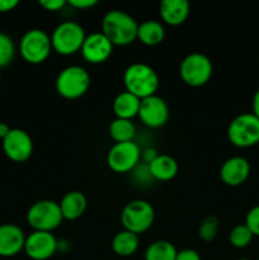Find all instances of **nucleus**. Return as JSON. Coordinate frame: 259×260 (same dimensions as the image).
Returning a JSON list of instances; mask_svg holds the SVG:
<instances>
[{
	"label": "nucleus",
	"mask_w": 259,
	"mask_h": 260,
	"mask_svg": "<svg viewBox=\"0 0 259 260\" xmlns=\"http://www.w3.org/2000/svg\"><path fill=\"white\" fill-rule=\"evenodd\" d=\"M139 23L123 10L113 9L106 13L102 19V33L113 46L124 47L137 40Z\"/></svg>",
	"instance_id": "f257e3e1"
},
{
	"label": "nucleus",
	"mask_w": 259,
	"mask_h": 260,
	"mask_svg": "<svg viewBox=\"0 0 259 260\" xmlns=\"http://www.w3.org/2000/svg\"><path fill=\"white\" fill-rule=\"evenodd\" d=\"M123 84L126 91L134 94L137 98L145 99L156 94L160 79L151 66L142 62H135L127 66L124 70Z\"/></svg>",
	"instance_id": "f03ea898"
},
{
	"label": "nucleus",
	"mask_w": 259,
	"mask_h": 260,
	"mask_svg": "<svg viewBox=\"0 0 259 260\" xmlns=\"http://www.w3.org/2000/svg\"><path fill=\"white\" fill-rule=\"evenodd\" d=\"M55 88L60 96L69 101H75L85 95L89 90L90 75L83 66H66L56 76Z\"/></svg>",
	"instance_id": "7ed1b4c3"
},
{
	"label": "nucleus",
	"mask_w": 259,
	"mask_h": 260,
	"mask_svg": "<svg viewBox=\"0 0 259 260\" xmlns=\"http://www.w3.org/2000/svg\"><path fill=\"white\" fill-rule=\"evenodd\" d=\"M51 37L52 51L62 56L75 55L81 50L86 35L81 24L74 20H65L56 25Z\"/></svg>",
	"instance_id": "20e7f679"
},
{
	"label": "nucleus",
	"mask_w": 259,
	"mask_h": 260,
	"mask_svg": "<svg viewBox=\"0 0 259 260\" xmlns=\"http://www.w3.org/2000/svg\"><path fill=\"white\" fill-rule=\"evenodd\" d=\"M52 52L51 37L40 28L27 30L19 41V53L25 62L40 65L50 57Z\"/></svg>",
	"instance_id": "39448f33"
},
{
	"label": "nucleus",
	"mask_w": 259,
	"mask_h": 260,
	"mask_svg": "<svg viewBox=\"0 0 259 260\" xmlns=\"http://www.w3.org/2000/svg\"><path fill=\"white\" fill-rule=\"evenodd\" d=\"M212 61L201 52H193L185 56L179 66V75L183 83L192 88L206 85L212 78Z\"/></svg>",
	"instance_id": "423d86ee"
},
{
	"label": "nucleus",
	"mask_w": 259,
	"mask_h": 260,
	"mask_svg": "<svg viewBox=\"0 0 259 260\" xmlns=\"http://www.w3.org/2000/svg\"><path fill=\"white\" fill-rule=\"evenodd\" d=\"M155 220V211L151 203L144 200H135L127 203L121 213L123 230L131 231L136 235L146 233Z\"/></svg>",
	"instance_id": "0eeeda50"
},
{
	"label": "nucleus",
	"mask_w": 259,
	"mask_h": 260,
	"mask_svg": "<svg viewBox=\"0 0 259 260\" xmlns=\"http://www.w3.org/2000/svg\"><path fill=\"white\" fill-rule=\"evenodd\" d=\"M63 221L60 206L51 200H41L33 203L27 212V222L33 231L52 233Z\"/></svg>",
	"instance_id": "6e6552de"
},
{
	"label": "nucleus",
	"mask_w": 259,
	"mask_h": 260,
	"mask_svg": "<svg viewBox=\"0 0 259 260\" xmlns=\"http://www.w3.org/2000/svg\"><path fill=\"white\" fill-rule=\"evenodd\" d=\"M228 139L231 145L246 149L259 144V119L253 113H241L230 122Z\"/></svg>",
	"instance_id": "1a4fd4ad"
},
{
	"label": "nucleus",
	"mask_w": 259,
	"mask_h": 260,
	"mask_svg": "<svg viewBox=\"0 0 259 260\" xmlns=\"http://www.w3.org/2000/svg\"><path fill=\"white\" fill-rule=\"evenodd\" d=\"M141 157V149L136 142H118L109 149L107 155V164L112 172L124 174L135 170Z\"/></svg>",
	"instance_id": "9d476101"
},
{
	"label": "nucleus",
	"mask_w": 259,
	"mask_h": 260,
	"mask_svg": "<svg viewBox=\"0 0 259 260\" xmlns=\"http://www.w3.org/2000/svg\"><path fill=\"white\" fill-rule=\"evenodd\" d=\"M169 107L167 102L159 95H151L141 99L137 117L149 128H160L165 126L169 119Z\"/></svg>",
	"instance_id": "9b49d317"
},
{
	"label": "nucleus",
	"mask_w": 259,
	"mask_h": 260,
	"mask_svg": "<svg viewBox=\"0 0 259 260\" xmlns=\"http://www.w3.org/2000/svg\"><path fill=\"white\" fill-rule=\"evenodd\" d=\"M58 249V241L52 233L33 231L25 236L24 253L32 260H47L52 258Z\"/></svg>",
	"instance_id": "f8f14e48"
},
{
	"label": "nucleus",
	"mask_w": 259,
	"mask_h": 260,
	"mask_svg": "<svg viewBox=\"0 0 259 260\" xmlns=\"http://www.w3.org/2000/svg\"><path fill=\"white\" fill-rule=\"evenodd\" d=\"M3 150L9 160L14 162H24L32 156V137L24 129L12 128L8 136L3 140Z\"/></svg>",
	"instance_id": "ddd939ff"
},
{
	"label": "nucleus",
	"mask_w": 259,
	"mask_h": 260,
	"mask_svg": "<svg viewBox=\"0 0 259 260\" xmlns=\"http://www.w3.org/2000/svg\"><path fill=\"white\" fill-rule=\"evenodd\" d=\"M113 47L111 41L102 32H94L86 36L81 46V56L84 60L93 65L103 63L111 57L113 52Z\"/></svg>",
	"instance_id": "4468645a"
},
{
	"label": "nucleus",
	"mask_w": 259,
	"mask_h": 260,
	"mask_svg": "<svg viewBox=\"0 0 259 260\" xmlns=\"http://www.w3.org/2000/svg\"><path fill=\"white\" fill-rule=\"evenodd\" d=\"M250 175V164L243 156H233L222 162L220 178L229 187H239L248 180Z\"/></svg>",
	"instance_id": "2eb2a0df"
},
{
	"label": "nucleus",
	"mask_w": 259,
	"mask_h": 260,
	"mask_svg": "<svg viewBox=\"0 0 259 260\" xmlns=\"http://www.w3.org/2000/svg\"><path fill=\"white\" fill-rule=\"evenodd\" d=\"M25 235L14 223L0 225V256L12 258L24 249Z\"/></svg>",
	"instance_id": "dca6fc26"
},
{
	"label": "nucleus",
	"mask_w": 259,
	"mask_h": 260,
	"mask_svg": "<svg viewBox=\"0 0 259 260\" xmlns=\"http://www.w3.org/2000/svg\"><path fill=\"white\" fill-rule=\"evenodd\" d=\"M190 5L187 0H163L159 5V14L163 22L172 27L183 24L189 17Z\"/></svg>",
	"instance_id": "f3484780"
},
{
	"label": "nucleus",
	"mask_w": 259,
	"mask_h": 260,
	"mask_svg": "<svg viewBox=\"0 0 259 260\" xmlns=\"http://www.w3.org/2000/svg\"><path fill=\"white\" fill-rule=\"evenodd\" d=\"M58 206H60L63 220L75 221L85 213L88 202L84 193L79 190H70L61 198Z\"/></svg>",
	"instance_id": "a211bd4d"
},
{
	"label": "nucleus",
	"mask_w": 259,
	"mask_h": 260,
	"mask_svg": "<svg viewBox=\"0 0 259 260\" xmlns=\"http://www.w3.org/2000/svg\"><path fill=\"white\" fill-rule=\"evenodd\" d=\"M147 168L152 179L160 182H169L174 179L179 169L177 160L167 154H157V156L147 164Z\"/></svg>",
	"instance_id": "6ab92c4d"
},
{
	"label": "nucleus",
	"mask_w": 259,
	"mask_h": 260,
	"mask_svg": "<svg viewBox=\"0 0 259 260\" xmlns=\"http://www.w3.org/2000/svg\"><path fill=\"white\" fill-rule=\"evenodd\" d=\"M140 103H141V99L124 90L114 98L112 108H113V113L116 118L132 121V118L137 117V114H139Z\"/></svg>",
	"instance_id": "aec40b11"
},
{
	"label": "nucleus",
	"mask_w": 259,
	"mask_h": 260,
	"mask_svg": "<svg viewBox=\"0 0 259 260\" xmlns=\"http://www.w3.org/2000/svg\"><path fill=\"white\" fill-rule=\"evenodd\" d=\"M165 38V28L163 23L154 19H147L140 23L137 28V40L145 46L154 47L160 45Z\"/></svg>",
	"instance_id": "412c9836"
},
{
	"label": "nucleus",
	"mask_w": 259,
	"mask_h": 260,
	"mask_svg": "<svg viewBox=\"0 0 259 260\" xmlns=\"http://www.w3.org/2000/svg\"><path fill=\"white\" fill-rule=\"evenodd\" d=\"M140 246V238L131 231H118L112 239V250L116 255L127 258L134 255Z\"/></svg>",
	"instance_id": "4be33fe9"
},
{
	"label": "nucleus",
	"mask_w": 259,
	"mask_h": 260,
	"mask_svg": "<svg viewBox=\"0 0 259 260\" xmlns=\"http://www.w3.org/2000/svg\"><path fill=\"white\" fill-rule=\"evenodd\" d=\"M109 136L116 144L118 142H128L134 141V137L136 135V127L134 122L130 119L114 118L109 124Z\"/></svg>",
	"instance_id": "5701e85b"
},
{
	"label": "nucleus",
	"mask_w": 259,
	"mask_h": 260,
	"mask_svg": "<svg viewBox=\"0 0 259 260\" xmlns=\"http://www.w3.org/2000/svg\"><path fill=\"white\" fill-rule=\"evenodd\" d=\"M177 248L168 240H156L147 246L145 251V260H175Z\"/></svg>",
	"instance_id": "b1692460"
},
{
	"label": "nucleus",
	"mask_w": 259,
	"mask_h": 260,
	"mask_svg": "<svg viewBox=\"0 0 259 260\" xmlns=\"http://www.w3.org/2000/svg\"><path fill=\"white\" fill-rule=\"evenodd\" d=\"M253 238V234H251L250 230L246 228L245 223H243V225L235 226V228L230 231L229 241H230V244L234 248L244 249L246 248V246L250 245Z\"/></svg>",
	"instance_id": "393cba45"
},
{
	"label": "nucleus",
	"mask_w": 259,
	"mask_h": 260,
	"mask_svg": "<svg viewBox=\"0 0 259 260\" xmlns=\"http://www.w3.org/2000/svg\"><path fill=\"white\" fill-rule=\"evenodd\" d=\"M15 56L14 41L7 33L0 32V69L7 68L12 63Z\"/></svg>",
	"instance_id": "a878e982"
},
{
	"label": "nucleus",
	"mask_w": 259,
	"mask_h": 260,
	"mask_svg": "<svg viewBox=\"0 0 259 260\" xmlns=\"http://www.w3.org/2000/svg\"><path fill=\"white\" fill-rule=\"evenodd\" d=\"M218 218L213 215L206 216L201 222L200 228H198V236L201 240L210 243V241L215 240L218 233Z\"/></svg>",
	"instance_id": "bb28decb"
},
{
	"label": "nucleus",
	"mask_w": 259,
	"mask_h": 260,
	"mask_svg": "<svg viewBox=\"0 0 259 260\" xmlns=\"http://www.w3.org/2000/svg\"><path fill=\"white\" fill-rule=\"evenodd\" d=\"M245 225L253 234V236L259 238V206H255L246 213Z\"/></svg>",
	"instance_id": "cd10ccee"
},
{
	"label": "nucleus",
	"mask_w": 259,
	"mask_h": 260,
	"mask_svg": "<svg viewBox=\"0 0 259 260\" xmlns=\"http://www.w3.org/2000/svg\"><path fill=\"white\" fill-rule=\"evenodd\" d=\"M40 5L47 12H60L65 5H68V2L65 0H41Z\"/></svg>",
	"instance_id": "c85d7f7f"
},
{
	"label": "nucleus",
	"mask_w": 259,
	"mask_h": 260,
	"mask_svg": "<svg viewBox=\"0 0 259 260\" xmlns=\"http://www.w3.org/2000/svg\"><path fill=\"white\" fill-rule=\"evenodd\" d=\"M68 4L70 5V7L75 8V9L85 10L95 7V5L98 4V2H96V0H69Z\"/></svg>",
	"instance_id": "c756f323"
},
{
	"label": "nucleus",
	"mask_w": 259,
	"mask_h": 260,
	"mask_svg": "<svg viewBox=\"0 0 259 260\" xmlns=\"http://www.w3.org/2000/svg\"><path fill=\"white\" fill-rule=\"evenodd\" d=\"M175 260H201V255L195 249H183L178 251Z\"/></svg>",
	"instance_id": "7c9ffc66"
},
{
	"label": "nucleus",
	"mask_w": 259,
	"mask_h": 260,
	"mask_svg": "<svg viewBox=\"0 0 259 260\" xmlns=\"http://www.w3.org/2000/svg\"><path fill=\"white\" fill-rule=\"evenodd\" d=\"M19 5L18 0H0V13H9Z\"/></svg>",
	"instance_id": "2f4dec72"
},
{
	"label": "nucleus",
	"mask_w": 259,
	"mask_h": 260,
	"mask_svg": "<svg viewBox=\"0 0 259 260\" xmlns=\"http://www.w3.org/2000/svg\"><path fill=\"white\" fill-rule=\"evenodd\" d=\"M251 109H253V112H251V113H253L254 116L259 119V89L255 91V93H254L253 102H251Z\"/></svg>",
	"instance_id": "473e14b6"
},
{
	"label": "nucleus",
	"mask_w": 259,
	"mask_h": 260,
	"mask_svg": "<svg viewBox=\"0 0 259 260\" xmlns=\"http://www.w3.org/2000/svg\"><path fill=\"white\" fill-rule=\"evenodd\" d=\"M10 127L8 126L7 123H4V122H0V139L4 140L5 137L8 136V134L10 132Z\"/></svg>",
	"instance_id": "72a5a7b5"
},
{
	"label": "nucleus",
	"mask_w": 259,
	"mask_h": 260,
	"mask_svg": "<svg viewBox=\"0 0 259 260\" xmlns=\"http://www.w3.org/2000/svg\"><path fill=\"white\" fill-rule=\"evenodd\" d=\"M236 260H250V259H246V258H239V259H236Z\"/></svg>",
	"instance_id": "f704fd0d"
},
{
	"label": "nucleus",
	"mask_w": 259,
	"mask_h": 260,
	"mask_svg": "<svg viewBox=\"0 0 259 260\" xmlns=\"http://www.w3.org/2000/svg\"><path fill=\"white\" fill-rule=\"evenodd\" d=\"M258 145H259V144H258Z\"/></svg>",
	"instance_id": "c9c22d12"
},
{
	"label": "nucleus",
	"mask_w": 259,
	"mask_h": 260,
	"mask_svg": "<svg viewBox=\"0 0 259 260\" xmlns=\"http://www.w3.org/2000/svg\"><path fill=\"white\" fill-rule=\"evenodd\" d=\"M258 260H259V259H258Z\"/></svg>",
	"instance_id": "e433bc0d"
}]
</instances>
